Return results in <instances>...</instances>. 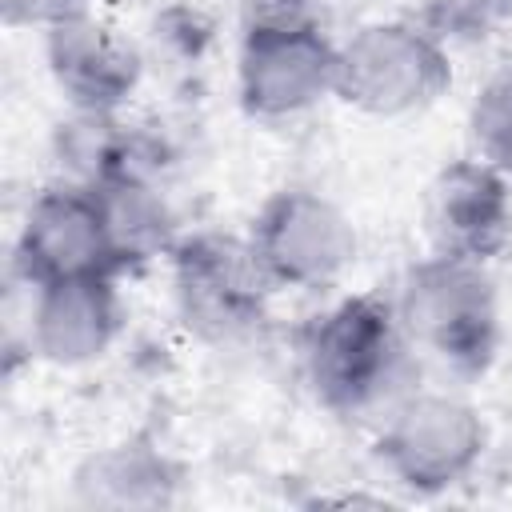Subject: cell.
Returning <instances> with one entry per match:
<instances>
[{
	"instance_id": "obj_2",
	"label": "cell",
	"mask_w": 512,
	"mask_h": 512,
	"mask_svg": "<svg viewBox=\"0 0 512 512\" xmlns=\"http://www.w3.org/2000/svg\"><path fill=\"white\" fill-rule=\"evenodd\" d=\"M336 92V48L312 0H248L240 100L252 116H292Z\"/></svg>"
},
{
	"instance_id": "obj_13",
	"label": "cell",
	"mask_w": 512,
	"mask_h": 512,
	"mask_svg": "<svg viewBox=\"0 0 512 512\" xmlns=\"http://www.w3.org/2000/svg\"><path fill=\"white\" fill-rule=\"evenodd\" d=\"M472 140L480 160L512 180V72L492 76L472 104Z\"/></svg>"
},
{
	"instance_id": "obj_4",
	"label": "cell",
	"mask_w": 512,
	"mask_h": 512,
	"mask_svg": "<svg viewBox=\"0 0 512 512\" xmlns=\"http://www.w3.org/2000/svg\"><path fill=\"white\" fill-rule=\"evenodd\" d=\"M452 84L448 52L428 28L384 20L336 48V96L368 116H408Z\"/></svg>"
},
{
	"instance_id": "obj_15",
	"label": "cell",
	"mask_w": 512,
	"mask_h": 512,
	"mask_svg": "<svg viewBox=\"0 0 512 512\" xmlns=\"http://www.w3.org/2000/svg\"><path fill=\"white\" fill-rule=\"evenodd\" d=\"M84 4L88 0H4L12 24H44V28L84 16Z\"/></svg>"
},
{
	"instance_id": "obj_10",
	"label": "cell",
	"mask_w": 512,
	"mask_h": 512,
	"mask_svg": "<svg viewBox=\"0 0 512 512\" xmlns=\"http://www.w3.org/2000/svg\"><path fill=\"white\" fill-rule=\"evenodd\" d=\"M48 68L76 112L112 116L140 80V56L88 12L48 28Z\"/></svg>"
},
{
	"instance_id": "obj_5",
	"label": "cell",
	"mask_w": 512,
	"mask_h": 512,
	"mask_svg": "<svg viewBox=\"0 0 512 512\" xmlns=\"http://www.w3.org/2000/svg\"><path fill=\"white\" fill-rule=\"evenodd\" d=\"M172 284L184 324L204 340H236L264 320L276 288L252 248L224 232H200L172 248Z\"/></svg>"
},
{
	"instance_id": "obj_14",
	"label": "cell",
	"mask_w": 512,
	"mask_h": 512,
	"mask_svg": "<svg viewBox=\"0 0 512 512\" xmlns=\"http://www.w3.org/2000/svg\"><path fill=\"white\" fill-rule=\"evenodd\" d=\"M512 12V0H428L424 16H428V32L432 36H488V28L496 20H504Z\"/></svg>"
},
{
	"instance_id": "obj_8",
	"label": "cell",
	"mask_w": 512,
	"mask_h": 512,
	"mask_svg": "<svg viewBox=\"0 0 512 512\" xmlns=\"http://www.w3.org/2000/svg\"><path fill=\"white\" fill-rule=\"evenodd\" d=\"M252 248L272 284L320 288L344 272L356 252V236L336 204L304 188H284L260 208Z\"/></svg>"
},
{
	"instance_id": "obj_7",
	"label": "cell",
	"mask_w": 512,
	"mask_h": 512,
	"mask_svg": "<svg viewBox=\"0 0 512 512\" xmlns=\"http://www.w3.org/2000/svg\"><path fill=\"white\" fill-rule=\"evenodd\" d=\"M16 264L28 284H52L72 276H112L120 256L108 228L104 196L92 184H56L44 188L20 228Z\"/></svg>"
},
{
	"instance_id": "obj_12",
	"label": "cell",
	"mask_w": 512,
	"mask_h": 512,
	"mask_svg": "<svg viewBox=\"0 0 512 512\" xmlns=\"http://www.w3.org/2000/svg\"><path fill=\"white\" fill-rule=\"evenodd\" d=\"M172 468L160 452L144 444H116L96 452L76 472V496L92 508H148L172 500Z\"/></svg>"
},
{
	"instance_id": "obj_6",
	"label": "cell",
	"mask_w": 512,
	"mask_h": 512,
	"mask_svg": "<svg viewBox=\"0 0 512 512\" xmlns=\"http://www.w3.org/2000/svg\"><path fill=\"white\" fill-rule=\"evenodd\" d=\"M484 452V424L456 396H408L388 412L380 460L388 476L412 492H444L460 484Z\"/></svg>"
},
{
	"instance_id": "obj_3",
	"label": "cell",
	"mask_w": 512,
	"mask_h": 512,
	"mask_svg": "<svg viewBox=\"0 0 512 512\" xmlns=\"http://www.w3.org/2000/svg\"><path fill=\"white\" fill-rule=\"evenodd\" d=\"M396 316L412 344H420L460 376L484 372L500 340L496 292L484 264L440 252L420 260L404 276Z\"/></svg>"
},
{
	"instance_id": "obj_9",
	"label": "cell",
	"mask_w": 512,
	"mask_h": 512,
	"mask_svg": "<svg viewBox=\"0 0 512 512\" xmlns=\"http://www.w3.org/2000/svg\"><path fill=\"white\" fill-rule=\"evenodd\" d=\"M512 180L488 160H456L432 184L424 200L428 240L440 256L488 264L512 240Z\"/></svg>"
},
{
	"instance_id": "obj_1",
	"label": "cell",
	"mask_w": 512,
	"mask_h": 512,
	"mask_svg": "<svg viewBox=\"0 0 512 512\" xmlns=\"http://www.w3.org/2000/svg\"><path fill=\"white\" fill-rule=\"evenodd\" d=\"M408 332L396 304L348 296L304 336V372L316 400L340 416H364L400 396L408 384Z\"/></svg>"
},
{
	"instance_id": "obj_11",
	"label": "cell",
	"mask_w": 512,
	"mask_h": 512,
	"mask_svg": "<svg viewBox=\"0 0 512 512\" xmlns=\"http://www.w3.org/2000/svg\"><path fill=\"white\" fill-rule=\"evenodd\" d=\"M120 328V300L112 276H72L36 288L32 344L52 364L96 360Z\"/></svg>"
}]
</instances>
